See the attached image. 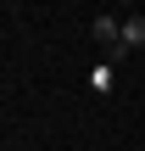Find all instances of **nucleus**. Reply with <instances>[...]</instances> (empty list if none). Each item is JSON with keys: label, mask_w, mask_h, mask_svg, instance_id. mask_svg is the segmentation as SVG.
<instances>
[{"label": "nucleus", "mask_w": 145, "mask_h": 151, "mask_svg": "<svg viewBox=\"0 0 145 151\" xmlns=\"http://www.w3.org/2000/svg\"><path fill=\"white\" fill-rule=\"evenodd\" d=\"M89 84H95V90H101V95H106V90H112V84H117V73H112V67H95V73H89Z\"/></svg>", "instance_id": "nucleus-2"}, {"label": "nucleus", "mask_w": 145, "mask_h": 151, "mask_svg": "<svg viewBox=\"0 0 145 151\" xmlns=\"http://www.w3.org/2000/svg\"><path fill=\"white\" fill-rule=\"evenodd\" d=\"M145 45V17H123V50H140Z\"/></svg>", "instance_id": "nucleus-1"}]
</instances>
